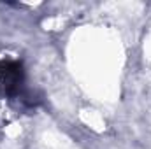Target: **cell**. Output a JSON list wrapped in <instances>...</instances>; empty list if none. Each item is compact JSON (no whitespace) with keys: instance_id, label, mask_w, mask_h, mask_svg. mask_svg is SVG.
Instances as JSON below:
<instances>
[{"instance_id":"cell-1","label":"cell","mask_w":151,"mask_h":149,"mask_svg":"<svg viewBox=\"0 0 151 149\" xmlns=\"http://www.w3.org/2000/svg\"><path fill=\"white\" fill-rule=\"evenodd\" d=\"M2 77H4V88L12 93L18 90L19 82H21V77H23V72H21V65L16 63V62H9L4 65V70H2Z\"/></svg>"}]
</instances>
